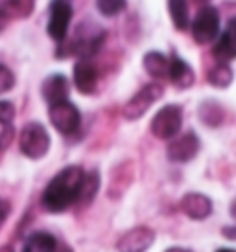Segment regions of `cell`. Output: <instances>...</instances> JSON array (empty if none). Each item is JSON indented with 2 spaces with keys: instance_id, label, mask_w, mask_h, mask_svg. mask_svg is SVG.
Here are the masks:
<instances>
[{
  "instance_id": "cell-1",
  "label": "cell",
  "mask_w": 236,
  "mask_h": 252,
  "mask_svg": "<svg viewBox=\"0 0 236 252\" xmlns=\"http://www.w3.org/2000/svg\"><path fill=\"white\" fill-rule=\"evenodd\" d=\"M85 173L79 166H69L61 169L42 193V206L52 214H61L79 201L81 186L85 181Z\"/></svg>"
},
{
  "instance_id": "cell-2",
  "label": "cell",
  "mask_w": 236,
  "mask_h": 252,
  "mask_svg": "<svg viewBox=\"0 0 236 252\" xmlns=\"http://www.w3.org/2000/svg\"><path fill=\"white\" fill-rule=\"evenodd\" d=\"M19 147L22 155L32 160L42 158L50 149V134L46 127L37 122H30L28 126H24L19 138Z\"/></svg>"
},
{
  "instance_id": "cell-3",
  "label": "cell",
  "mask_w": 236,
  "mask_h": 252,
  "mask_svg": "<svg viewBox=\"0 0 236 252\" xmlns=\"http://www.w3.org/2000/svg\"><path fill=\"white\" fill-rule=\"evenodd\" d=\"M183 126V109L179 105H164L155 112L150 131L159 140H174Z\"/></svg>"
},
{
  "instance_id": "cell-4",
  "label": "cell",
  "mask_w": 236,
  "mask_h": 252,
  "mask_svg": "<svg viewBox=\"0 0 236 252\" xmlns=\"http://www.w3.org/2000/svg\"><path fill=\"white\" fill-rule=\"evenodd\" d=\"M192 37L197 44H208L220 33V11L214 6H203L190 24Z\"/></svg>"
},
{
  "instance_id": "cell-5",
  "label": "cell",
  "mask_w": 236,
  "mask_h": 252,
  "mask_svg": "<svg viewBox=\"0 0 236 252\" xmlns=\"http://www.w3.org/2000/svg\"><path fill=\"white\" fill-rule=\"evenodd\" d=\"M72 15H74V9L69 0H52L50 2L46 33L56 42H63L67 39Z\"/></svg>"
},
{
  "instance_id": "cell-6",
  "label": "cell",
  "mask_w": 236,
  "mask_h": 252,
  "mask_svg": "<svg viewBox=\"0 0 236 252\" xmlns=\"http://www.w3.org/2000/svg\"><path fill=\"white\" fill-rule=\"evenodd\" d=\"M162 94H164V89H162L159 83L144 85V87L124 105V118L129 120V122L142 118L148 112V109H150L155 101H159V99L162 98Z\"/></svg>"
},
{
  "instance_id": "cell-7",
  "label": "cell",
  "mask_w": 236,
  "mask_h": 252,
  "mask_svg": "<svg viewBox=\"0 0 236 252\" xmlns=\"http://www.w3.org/2000/svg\"><path fill=\"white\" fill-rule=\"evenodd\" d=\"M48 118L52 122V126L56 127L61 134H67V136L78 133V129L81 126V112L78 111V107L74 103H70L69 99L50 105Z\"/></svg>"
},
{
  "instance_id": "cell-8",
  "label": "cell",
  "mask_w": 236,
  "mask_h": 252,
  "mask_svg": "<svg viewBox=\"0 0 236 252\" xmlns=\"http://www.w3.org/2000/svg\"><path fill=\"white\" fill-rule=\"evenodd\" d=\"M155 241V232L148 226H135L118 239V252H146Z\"/></svg>"
},
{
  "instance_id": "cell-9",
  "label": "cell",
  "mask_w": 236,
  "mask_h": 252,
  "mask_svg": "<svg viewBox=\"0 0 236 252\" xmlns=\"http://www.w3.org/2000/svg\"><path fill=\"white\" fill-rule=\"evenodd\" d=\"M199 153V138L194 133H185L170 140L166 155L172 162H190Z\"/></svg>"
},
{
  "instance_id": "cell-10",
  "label": "cell",
  "mask_w": 236,
  "mask_h": 252,
  "mask_svg": "<svg viewBox=\"0 0 236 252\" xmlns=\"http://www.w3.org/2000/svg\"><path fill=\"white\" fill-rule=\"evenodd\" d=\"M74 85L81 94H94L98 87V70L90 59H78L74 64Z\"/></svg>"
},
{
  "instance_id": "cell-11",
  "label": "cell",
  "mask_w": 236,
  "mask_h": 252,
  "mask_svg": "<svg viewBox=\"0 0 236 252\" xmlns=\"http://www.w3.org/2000/svg\"><path fill=\"white\" fill-rule=\"evenodd\" d=\"M214 57L218 63H227L236 59V17H233L227 24V28L223 30L218 42L214 44Z\"/></svg>"
},
{
  "instance_id": "cell-12",
  "label": "cell",
  "mask_w": 236,
  "mask_h": 252,
  "mask_svg": "<svg viewBox=\"0 0 236 252\" xmlns=\"http://www.w3.org/2000/svg\"><path fill=\"white\" fill-rule=\"evenodd\" d=\"M41 92H42V98L46 99L50 105L67 101L70 92L69 79L63 76V74H52V76H48L42 81Z\"/></svg>"
},
{
  "instance_id": "cell-13",
  "label": "cell",
  "mask_w": 236,
  "mask_h": 252,
  "mask_svg": "<svg viewBox=\"0 0 236 252\" xmlns=\"http://www.w3.org/2000/svg\"><path fill=\"white\" fill-rule=\"evenodd\" d=\"M181 210L190 219L201 221L207 219L212 212V201L203 193H187L181 199Z\"/></svg>"
},
{
  "instance_id": "cell-14",
  "label": "cell",
  "mask_w": 236,
  "mask_h": 252,
  "mask_svg": "<svg viewBox=\"0 0 236 252\" xmlns=\"http://www.w3.org/2000/svg\"><path fill=\"white\" fill-rule=\"evenodd\" d=\"M168 79L177 87V89H188L194 83V70L190 68L187 61H183L179 57L170 59V74Z\"/></svg>"
},
{
  "instance_id": "cell-15",
  "label": "cell",
  "mask_w": 236,
  "mask_h": 252,
  "mask_svg": "<svg viewBox=\"0 0 236 252\" xmlns=\"http://www.w3.org/2000/svg\"><path fill=\"white\" fill-rule=\"evenodd\" d=\"M142 64H144V70L152 77H155V79H168L170 59L164 54H160V52H148L144 59H142Z\"/></svg>"
},
{
  "instance_id": "cell-16",
  "label": "cell",
  "mask_w": 236,
  "mask_h": 252,
  "mask_svg": "<svg viewBox=\"0 0 236 252\" xmlns=\"http://www.w3.org/2000/svg\"><path fill=\"white\" fill-rule=\"evenodd\" d=\"M35 0H0V13L9 19H28L34 11Z\"/></svg>"
},
{
  "instance_id": "cell-17",
  "label": "cell",
  "mask_w": 236,
  "mask_h": 252,
  "mask_svg": "<svg viewBox=\"0 0 236 252\" xmlns=\"http://www.w3.org/2000/svg\"><path fill=\"white\" fill-rule=\"evenodd\" d=\"M22 252H57L56 238L48 232H35L26 239Z\"/></svg>"
},
{
  "instance_id": "cell-18",
  "label": "cell",
  "mask_w": 236,
  "mask_h": 252,
  "mask_svg": "<svg viewBox=\"0 0 236 252\" xmlns=\"http://www.w3.org/2000/svg\"><path fill=\"white\" fill-rule=\"evenodd\" d=\"M168 13L172 17L175 30L187 32L188 26L192 24L188 19V2L187 0H168Z\"/></svg>"
},
{
  "instance_id": "cell-19",
  "label": "cell",
  "mask_w": 236,
  "mask_h": 252,
  "mask_svg": "<svg viewBox=\"0 0 236 252\" xmlns=\"http://www.w3.org/2000/svg\"><path fill=\"white\" fill-rule=\"evenodd\" d=\"M235 79V72L227 63L214 64L207 74V81L216 89H227Z\"/></svg>"
},
{
  "instance_id": "cell-20",
  "label": "cell",
  "mask_w": 236,
  "mask_h": 252,
  "mask_svg": "<svg viewBox=\"0 0 236 252\" xmlns=\"http://www.w3.org/2000/svg\"><path fill=\"white\" fill-rule=\"evenodd\" d=\"M98 188H100V173L98 171H89L85 175L83 186H81V193H79V201L81 204H89L94 195H96Z\"/></svg>"
},
{
  "instance_id": "cell-21",
  "label": "cell",
  "mask_w": 236,
  "mask_h": 252,
  "mask_svg": "<svg viewBox=\"0 0 236 252\" xmlns=\"http://www.w3.org/2000/svg\"><path fill=\"white\" fill-rule=\"evenodd\" d=\"M199 118L207 124V126H220L223 120V111L222 107L214 103V101H207L203 103L199 109Z\"/></svg>"
},
{
  "instance_id": "cell-22",
  "label": "cell",
  "mask_w": 236,
  "mask_h": 252,
  "mask_svg": "<svg viewBox=\"0 0 236 252\" xmlns=\"http://www.w3.org/2000/svg\"><path fill=\"white\" fill-rule=\"evenodd\" d=\"M125 0H96V9L104 17H117L125 9Z\"/></svg>"
},
{
  "instance_id": "cell-23",
  "label": "cell",
  "mask_w": 236,
  "mask_h": 252,
  "mask_svg": "<svg viewBox=\"0 0 236 252\" xmlns=\"http://www.w3.org/2000/svg\"><path fill=\"white\" fill-rule=\"evenodd\" d=\"M15 87V74L6 64H0V94H6Z\"/></svg>"
},
{
  "instance_id": "cell-24",
  "label": "cell",
  "mask_w": 236,
  "mask_h": 252,
  "mask_svg": "<svg viewBox=\"0 0 236 252\" xmlns=\"http://www.w3.org/2000/svg\"><path fill=\"white\" fill-rule=\"evenodd\" d=\"M13 126L11 124H4V122H0V149H4L11 144L13 140Z\"/></svg>"
},
{
  "instance_id": "cell-25",
  "label": "cell",
  "mask_w": 236,
  "mask_h": 252,
  "mask_svg": "<svg viewBox=\"0 0 236 252\" xmlns=\"http://www.w3.org/2000/svg\"><path fill=\"white\" fill-rule=\"evenodd\" d=\"M15 118V107L11 101H0V122L11 124Z\"/></svg>"
},
{
  "instance_id": "cell-26",
  "label": "cell",
  "mask_w": 236,
  "mask_h": 252,
  "mask_svg": "<svg viewBox=\"0 0 236 252\" xmlns=\"http://www.w3.org/2000/svg\"><path fill=\"white\" fill-rule=\"evenodd\" d=\"M7 216H9V203L7 201H0V226L6 221Z\"/></svg>"
},
{
  "instance_id": "cell-27",
  "label": "cell",
  "mask_w": 236,
  "mask_h": 252,
  "mask_svg": "<svg viewBox=\"0 0 236 252\" xmlns=\"http://www.w3.org/2000/svg\"><path fill=\"white\" fill-rule=\"evenodd\" d=\"M223 236L229 239H235L236 241V226H229V228H223Z\"/></svg>"
},
{
  "instance_id": "cell-28",
  "label": "cell",
  "mask_w": 236,
  "mask_h": 252,
  "mask_svg": "<svg viewBox=\"0 0 236 252\" xmlns=\"http://www.w3.org/2000/svg\"><path fill=\"white\" fill-rule=\"evenodd\" d=\"M6 26H7V17L0 13V33L4 32V28H6Z\"/></svg>"
},
{
  "instance_id": "cell-29",
  "label": "cell",
  "mask_w": 236,
  "mask_h": 252,
  "mask_svg": "<svg viewBox=\"0 0 236 252\" xmlns=\"http://www.w3.org/2000/svg\"><path fill=\"white\" fill-rule=\"evenodd\" d=\"M164 252H192V251H188V249H181V247H172V249H168V251Z\"/></svg>"
},
{
  "instance_id": "cell-30",
  "label": "cell",
  "mask_w": 236,
  "mask_h": 252,
  "mask_svg": "<svg viewBox=\"0 0 236 252\" xmlns=\"http://www.w3.org/2000/svg\"><path fill=\"white\" fill-rule=\"evenodd\" d=\"M0 252H13V249L9 245H4V247H0Z\"/></svg>"
},
{
  "instance_id": "cell-31",
  "label": "cell",
  "mask_w": 236,
  "mask_h": 252,
  "mask_svg": "<svg viewBox=\"0 0 236 252\" xmlns=\"http://www.w3.org/2000/svg\"><path fill=\"white\" fill-rule=\"evenodd\" d=\"M216 252H236V249H218Z\"/></svg>"
},
{
  "instance_id": "cell-32",
  "label": "cell",
  "mask_w": 236,
  "mask_h": 252,
  "mask_svg": "<svg viewBox=\"0 0 236 252\" xmlns=\"http://www.w3.org/2000/svg\"><path fill=\"white\" fill-rule=\"evenodd\" d=\"M194 2H196V4H207L208 0H194Z\"/></svg>"
},
{
  "instance_id": "cell-33",
  "label": "cell",
  "mask_w": 236,
  "mask_h": 252,
  "mask_svg": "<svg viewBox=\"0 0 236 252\" xmlns=\"http://www.w3.org/2000/svg\"><path fill=\"white\" fill-rule=\"evenodd\" d=\"M61 252H70V251H69V249H63V251H61Z\"/></svg>"
}]
</instances>
